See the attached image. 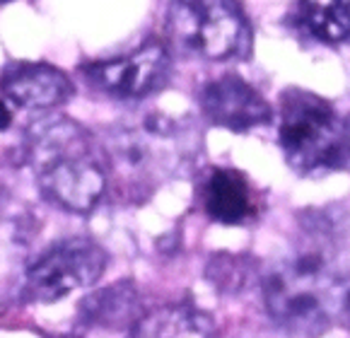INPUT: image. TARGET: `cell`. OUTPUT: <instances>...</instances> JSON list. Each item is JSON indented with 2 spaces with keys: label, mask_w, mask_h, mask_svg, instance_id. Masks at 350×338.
I'll return each instance as SVG.
<instances>
[{
  "label": "cell",
  "mask_w": 350,
  "mask_h": 338,
  "mask_svg": "<svg viewBox=\"0 0 350 338\" xmlns=\"http://www.w3.org/2000/svg\"><path fill=\"white\" fill-rule=\"evenodd\" d=\"M244 259L242 257H222L213 259L211 266H208V281L213 285L222 287L225 292H239L244 285H247V278H249V268L244 266Z\"/></svg>",
  "instance_id": "14"
},
{
  "label": "cell",
  "mask_w": 350,
  "mask_h": 338,
  "mask_svg": "<svg viewBox=\"0 0 350 338\" xmlns=\"http://www.w3.org/2000/svg\"><path fill=\"white\" fill-rule=\"evenodd\" d=\"M25 155L44 196L70 213H90L107 191L104 157L88 131L70 118L36 121L27 131Z\"/></svg>",
  "instance_id": "2"
},
{
  "label": "cell",
  "mask_w": 350,
  "mask_h": 338,
  "mask_svg": "<svg viewBox=\"0 0 350 338\" xmlns=\"http://www.w3.org/2000/svg\"><path fill=\"white\" fill-rule=\"evenodd\" d=\"M0 92L22 109H53L72 97V82L51 63L20 61L0 73Z\"/></svg>",
  "instance_id": "9"
},
{
  "label": "cell",
  "mask_w": 350,
  "mask_h": 338,
  "mask_svg": "<svg viewBox=\"0 0 350 338\" xmlns=\"http://www.w3.org/2000/svg\"><path fill=\"white\" fill-rule=\"evenodd\" d=\"M201 109L213 123L237 133L263 126L273 116L261 92L239 75H222L208 82L201 90Z\"/></svg>",
  "instance_id": "8"
},
{
  "label": "cell",
  "mask_w": 350,
  "mask_h": 338,
  "mask_svg": "<svg viewBox=\"0 0 350 338\" xmlns=\"http://www.w3.org/2000/svg\"><path fill=\"white\" fill-rule=\"evenodd\" d=\"M167 36L179 53L206 61L247 58L252 29L242 8L225 0H184L167 12Z\"/></svg>",
  "instance_id": "5"
},
{
  "label": "cell",
  "mask_w": 350,
  "mask_h": 338,
  "mask_svg": "<svg viewBox=\"0 0 350 338\" xmlns=\"http://www.w3.org/2000/svg\"><path fill=\"white\" fill-rule=\"evenodd\" d=\"M61 338H75V336H61Z\"/></svg>",
  "instance_id": "17"
},
{
  "label": "cell",
  "mask_w": 350,
  "mask_h": 338,
  "mask_svg": "<svg viewBox=\"0 0 350 338\" xmlns=\"http://www.w3.org/2000/svg\"><path fill=\"white\" fill-rule=\"evenodd\" d=\"M278 143L299 177H324L350 162V123L319 94L290 88L278 107Z\"/></svg>",
  "instance_id": "3"
},
{
  "label": "cell",
  "mask_w": 350,
  "mask_h": 338,
  "mask_svg": "<svg viewBox=\"0 0 350 338\" xmlns=\"http://www.w3.org/2000/svg\"><path fill=\"white\" fill-rule=\"evenodd\" d=\"M170 66V51L160 41H148L126 56L88 63L83 66V75L102 92L124 99H138L165 85Z\"/></svg>",
  "instance_id": "7"
},
{
  "label": "cell",
  "mask_w": 350,
  "mask_h": 338,
  "mask_svg": "<svg viewBox=\"0 0 350 338\" xmlns=\"http://www.w3.org/2000/svg\"><path fill=\"white\" fill-rule=\"evenodd\" d=\"M343 302H345V312L350 314V292H348V295H345V300H343Z\"/></svg>",
  "instance_id": "16"
},
{
  "label": "cell",
  "mask_w": 350,
  "mask_h": 338,
  "mask_svg": "<svg viewBox=\"0 0 350 338\" xmlns=\"http://www.w3.org/2000/svg\"><path fill=\"white\" fill-rule=\"evenodd\" d=\"M10 121H12L10 109L5 107V102H3V99H0V131H5L8 126H10Z\"/></svg>",
  "instance_id": "15"
},
{
  "label": "cell",
  "mask_w": 350,
  "mask_h": 338,
  "mask_svg": "<svg viewBox=\"0 0 350 338\" xmlns=\"http://www.w3.org/2000/svg\"><path fill=\"white\" fill-rule=\"evenodd\" d=\"M307 244L266 271L263 300L280 328L302 338H319L340 307L345 268L336 249V225L329 216L309 213L302 220Z\"/></svg>",
  "instance_id": "1"
},
{
  "label": "cell",
  "mask_w": 350,
  "mask_h": 338,
  "mask_svg": "<svg viewBox=\"0 0 350 338\" xmlns=\"http://www.w3.org/2000/svg\"><path fill=\"white\" fill-rule=\"evenodd\" d=\"M203 208L208 218L222 225H242L254 216L252 189L237 169L217 167L203 184Z\"/></svg>",
  "instance_id": "10"
},
{
  "label": "cell",
  "mask_w": 350,
  "mask_h": 338,
  "mask_svg": "<svg viewBox=\"0 0 350 338\" xmlns=\"http://www.w3.org/2000/svg\"><path fill=\"white\" fill-rule=\"evenodd\" d=\"M290 25L319 44H340L350 36V3H297Z\"/></svg>",
  "instance_id": "13"
},
{
  "label": "cell",
  "mask_w": 350,
  "mask_h": 338,
  "mask_svg": "<svg viewBox=\"0 0 350 338\" xmlns=\"http://www.w3.org/2000/svg\"><path fill=\"white\" fill-rule=\"evenodd\" d=\"M193 133L167 114H148L140 123L124 126L109 135L107 177H119L129 194H143L170 179L184 167L193 150Z\"/></svg>",
  "instance_id": "4"
},
{
  "label": "cell",
  "mask_w": 350,
  "mask_h": 338,
  "mask_svg": "<svg viewBox=\"0 0 350 338\" xmlns=\"http://www.w3.org/2000/svg\"><path fill=\"white\" fill-rule=\"evenodd\" d=\"M215 322L206 312L186 304L154 309L131 326L129 338H215Z\"/></svg>",
  "instance_id": "11"
},
{
  "label": "cell",
  "mask_w": 350,
  "mask_h": 338,
  "mask_svg": "<svg viewBox=\"0 0 350 338\" xmlns=\"http://www.w3.org/2000/svg\"><path fill=\"white\" fill-rule=\"evenodd\" d=\"M138 312H140L138 290L129 281L113 283V285L104 287V290L92 292L80 304V317H83L85 324L109 328V331L133 326L138 322Z\"/></svg>",
  "instance_id": "12"
},
{
  "label": "cell",
  "mask_w": 350,
  "mask_h": 338,
  "mask_svg": "<svg viewBox=\"0 0 350 338\" xmlns=\"http://www.w3.org/2000/svg\"><path fill=\"white\" fill-rule=\"evenodd\" d=\"M107 268V251L90 239H66L51 246L27 271V298L34 302H56L70 292L90 287Z\"/></svg>",
  "instance_id": "6"
}]
</instances>
